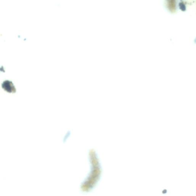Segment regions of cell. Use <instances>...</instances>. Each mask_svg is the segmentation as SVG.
<instances>
[{
    "label": "cell",
    "mask_w": 196,
    "mask_h": 196,
    "mask_svg": "<svg viewBox=\"0 0 196 196\" xmlns=\"http://www.w3.org/2000/svg\"><path fill=\"white\" fill-rule=\"evenodd\" d=\"M2 87L9 92H16L14 87L12 83L10 81H5L2 84Z\"/></svg>",
    "instance_id": "cell-1"
}]
</instances>
